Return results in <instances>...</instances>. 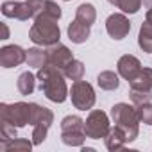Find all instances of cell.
<instances>
[{
  "label": "cell",
  "instance_id": "cell-25",
  "mask_svg": "<svg viewBox=\"0 0 152 152\" xmlns=\"http://www.w3.org/2000/svg\"><path fill=\"white\" fill-rule=\"evenodd\" d=\"M131 100L134 106H141V104H147L152 100V91H147V90H134L131 88Z\"/></svg>",
  "mask_w": 152,
  "mask_h": 152
},
{
  "label": "cell",
  "instance_id": "cell-22",
  "mask_svg": "<svg viewBox=\"0 0 152 152\" xmlns=\"http://www.w3.org/2000/svg\"><path fill=\"white\" fill-rule=\"evenodd\" d=\"M36 79L38 77H34L31 72H23L20 77H18V83H16L18 91L22 95H31L34 91V88H36Z\"/></svg>",
  "mask_w": 152,
  "mask_h": 152
},
{
  "label": "cell",
  "instance_id": "cell-10",
  "mask_svg": "<svg viewBox=\"0 0 152 152\" xmlns=\"http://www.w3.org/2000/svg\"><path fill=\"white\" fill-rule=\"evenodd\" d=\"M106 29H107V34L113 39H124L131 31V22L127 20L125 15L115 13L106 20Z\"/></svg>",
  "mask_w": 152,
  "mask_h": 152
},
{
  "label": "cell",
  "instance_id": "cell-8",
  "mask_svg": "<svg viewBox=\"0 0 152 152\" xmlns=\"http://www.w3.org/2000/svg\"><path fill=\"white\" fill-rule=\"evenodd\" d=\"M70 97H72V104L81 109V111H86V109H91L93 104H95V91H93V86L86 81H75L72 84V90H70Z\"/></svg>",
  "mask_w": 152,
  "mask_h": 152
},
{
  "label": "cell",
  "instance_id": "cell-12",
  "mask_svg": "<svg viewBox=\"0 0 152 152\" xmlns=\"http://www.w3.org/2000/svg\"><path fill=\"white\" fill-rule=\"evenodd\" d=\"M47 54H48V63L54 64V66H57L59 70H63V68L73 59L70 48L64 47L63 43H54V45H50V47L47 48Z\"/></svg>",
  "mask_w": 152,
  "mask_h": 152
},
{
  "label": "cell",
  "instance_id": "cell-17",
  "mask_svg": "<svg viewBox=\"0 0 152 152\" xmlns=\"http://www.w3.org/2000/svg\"><path fill=\"white\" fill-rule=\"evenodd\" d=\"M97 84L106 90V91H113L120 86V79H118V75L111 70H106V72H100L99 73V77H97Z\"/></svg>",
  "mask_w": 152,
  "mask_h": 152
},
{
  "label": "cell",
  "instance_id": "cell-11",
  "mask_svg": "<svg viewBox=\"0 0 152 152\" xmlns=\"http://www.w3.org/2000/svg\"><path fill=\"white\" fill-rule=\"evenodd\" d=\"M27 63V52L18 45H6L0 50V64L2 68H13Z\"/></svg>",
  "mask_w": 152,
  "mask_h": 152
},
{
  "label": "cell",
  "instance_id": "cell-14",
  "mask_svg": "<svg viewBox=\"0 0 152 152\" xmlns=\"http://www.w3.org/2000/svg\"><path fill=\"white\" fill-rule=\"evenodd\" d=\"M131 88L134 90H147L152 91V68H141L134 77L129 81Z\"/></svg>",
  "mask_w": 152,
  "mask_h": 152
},
{
  "label": "cell",
  "instance_id": "cell-24",
  "mask_svg": "<svg viewBox=\"0 0 152 152\" xmlns=\"http://www.w3.org/2000/svg\"><path fill=\"white\" fill-rule=\"evenodd\" d=\"M32 145H34V143L29 141V140L13 138V140H6V141H2V150H31Z\"/></svg>",
  "mask_w": 152,
  "mask_h": 152
},
{
  "label": "cell",
  "instance_id": "cell-23",
  "mask_svg": "<svg viewBox=\"0 0 152 152\" xmlns=\"http://www.w3.org/2000/svg\"><path fill=\"white\" fill-rule=\"evenodd\" d=\"M107 2L118 7L122 13H129V15L138 13L141 7V0H107Z\"/></svg>",
  "mask_w": 152,
  "mask_h": 152
},
{
  "label": "cell",
  "instance_id": "cell-18",
  "mask_svg": "<svg viewBox=\"0 0 152 152\" xmlns=\"http://www.w3.org/2000/svg\"><path fill=\"white\" fill-rule=\"evenodd\" d=\"M75 20H79L81 23L84 25H93L95 20H97V11L91 4H81L77 7V11H75Z\"/></svg>",
  "mask_w": 152,
  "mask_h": 152
},
{
  "label": "cell",
  "instance_id": "cell-21",
  "mask_svg": "<svg viewBox=\"0 0 152 152\" xmlns=\"http://www.w3.org/2000/svg\"><path fill=\"white\" fill-rule=\"evenodd\" d=\"M61 72L64 73V77H66V79L81 81V79H83V75H84V64H83L81 61H77V59H72V61H70Z\"/></svg>",
  "mask_w": 152,
  "mask_h": 152
},
{
  "label": "cell",
  "instance_id": "cell-29",
  "mask_svg": "<svg viewBox=\"0 0 152 152\" xmlns=\"http://www.w3.org/2000/svg\"><path fill=\"white\" fill-rule=\"evenodd\" d=\"M145 20L152 23V7H147V13H145Z\"/></svg>",
  "mask_w": 152,
  "mask_h": 152
},
{
  "label": "cell",
  "instance_id": "cell-15",
  "mask_svg": "<svg viewBox=\"0 0 152 152\" xmlns=\"http://www.w3.org/2000/svg\"><path fill=\"white\" fill-rule=\"evenodd\" d=\"M68 38L73 41V43H84L88 38H90V25H84L81 23L79 20H73L70 25H68Z\"/></svg>",
  "mask_w": 152,
  "mask_h": 152
},
{
  "label": "cell",
  "instance_id": "cell-1",
  "mask_svg": "<svg viewBox=\"0 0 152 152\" xmlns=\"http://www.w3.org/2000/svg\"><path fill=\"white\" fill-rule=\"evenodd\" d=\"M38 81H39V88L45 93V97L52 102H64L68 97V88L64 83V73L54 66V64H45L41 68H38Z\"/></svg>",
  "mask_w": 152,
  "mask_h": 152
},
{
  "label": "cell",
  "instance_id": "cell-13",
  "mask_svg": "<svg viewBox=\"0 0 152 152\" xmlns=\"http://www.w3.org/2000/svg\"><path fill=\"white\" fill-rule=\"evenodd\" d=\"M118 73L122 75L124 79H127V81H131L134 75L141 70V63H140V59L138 57H134V56H131V54H125V56H122L120 59H118Z\"/></svg>",
  "mask_w": 152,
  "mask_h": 152
},
{
  "label": "cell",
  "instance_id": "cell-28",
  "mask_svg": "<svg viewBox=\"0 0 152 152\" xmlns=\"http://www.w3.org/2000/svg\"><path fill=\"white\" fill-rule=\"evenodd\" d=\"M2 141H6V140H13V138H18L16 136V127L15 125H11V124H7V122H2Z\"/></svg>",
  "mask_w": 152,
  "mask_h": 152
},
{
  "label": "cell",
  "instance_id": "cell-27",
  "mask_svg": "<svg viewBox=\"0 0 152 152\" xmlns=\"http://www.w3.org/2000/svg\"><path fill=\"white\" fill-rule=\"evenodd\" d=\"M136 111H138L140 122H143L147 125H152V104L150 102L141 104V106H136Z\"/></svg>",
  "mask_w": 152,
  "mask_h": 152
},
{
  "label": "cell",
  "instance_id": "cell-7",
  "mask_svg": "<svg viewBox=\"0 0 152 152\" xmlns=\"http://www.w3.org/2000/svg\"><path fill=\"white\" fill-rule=\"evenodd\" d=\"M52 120H54V115L48 107L34 104V113H32V122H31V125H32V143L34 145H41L45 141Z\"/></svg>",
  "mask_w": 152,
  "mask_h": 152
},
{
  "label": "cell",
  "instance_id": "cell-3",
  "mask_svg": "<svg viewBox=\"0 0 152 152\" xmlns=\"http://www.w3.org/2000/svg\"><path fill=\"white\" fill-rule=\"evenodd\" d=\"M29 38L32 43L41 45V47H50L54 43H59L61 31H59L57 20L48 18V16H36L29 31Z\"/></svg>",
  "mask_w": 152,
  "mask_h": 152
},
{
  "label": "cell",
  "instance_id": "cell-19",
  "mask_svg": "<svg viewBox=\"0 0 152 152\" xmlns=\"http://www.w3.org/2000/svg\"><path fill=\"white\" fill-rule=\"evenodd\" d=\"M27 64L34 68H41L48 64V54L43 48H29L27 50Z\"/></svg>",
  "mask_w": 152,
  "mask_h": 152
},
{
  "label": "cell",
  "instance_id": "cell-5",
  "mask_svg": "<svg viewBox=\"0 0 152 152\" xmlns=\"http://www.w3.org/2000/svg\"><path fill=\"white\" fill-rule=\"evenodd\" d=\"M34 104L27 102H15V104H0V115L2 122H7L15 127H25L32 122Z\"/></svg>",
  "mask_w": 152,
  "mask_h": 152
},
{
  "label": "cell",
  "instance_id": "cell-31",
  "mask_svg": "<svg viewBox=\"0 0 152 152\" xmlns=\"http://www.w3.org/2000/svg\"><path fill=\"white\" fill-rule=\"evenodd\" d=\"M143 4H145V7H152V0H143Z\"/></svg>",
  "mask_w": 152,
  "mask_h": 152
},
{
  "label": "cell",
  "instance_id": "cell-26",
  "mask_svg": "<svg viewBox=\"0 0 152 152\" xmlns=\"http://www.w3.org/2000/svg\"><path fill=\"white\" fill-rule=\"evenodd\" d=\"M38 16H48V18L59 20V18H61V7H59L56 2H52V0H45V4H43V11H41Z\"/></svg>",
  "mask_w": 152,
  "mask_h": 152
},
{
  "label": "cell",
  "instance_id": "cell-2",
  "mask_svg": "<svg viewBox=\"0 0 152 152\" xmlns=\"http://www.w3.org/2000/svg\"><path fill=\"white\" fill-rule=\"evenodd\" d=\"M111 118L115 122L116 127H120L127 138V143L129 141H134L138 138V132H140V116H138V111L125 104V102H120V104H115L111 107Z\"/></svg>",
  "mask_w": 152,
  "mask_h": 152
},
{
  "label": "cell",
  "instance_id": "cell-4",
  "mask_svg": "<svg viewBox=\"0 0 152 152\" xmlns=\"http://www.w3.org/2000/svg\"><path fill=\"white\" fill-rule=\"evenodd\" d=\"M43 4L45 0H25V2H7L2 4V15L7 18H16V20H29V18H36L41 11H43Z\"/></svg>",
  "mask_w": 152,
  "mask_h": 152
},
{
  "label": "cell",
  "instance_id": "cell-20",
  "mask_svg": "<svg viewBox=\"0 0 152 152\" xmlns=\"http://www.w3.org/2000/svg\"><path fill=\"white\" fill-rule=\"evenodd\" d=\"M138 45L141 47L143 52H152V23L150 22H143V25L140 27V36H138Z\"/></svg>",
  "mask_w": 152,
  "mask_h": 152
},
{
  "label": "cell",
  "instance_id": "cell-30",
  "mask_svg": "<svg viewBox=\"0 0 152 152\" xmlns=\"http://www.w3.org/2000/svg\"><path fill=\"white\" fill-rule=\"evenodd\" d=\"M2 29H4V36H2V39H7V38H9V31H7L6 25H2Z\"/></svg>",
  "mask_w": 152,
  "mask_h": 152
},
{
  "label": "cell",
  "instance_id": "cell-16",
  "mask_svg": "<svg viewBox=\"0 0 152 152\" xmlns=\"http://www.w3.org/2000/svg\"><path fill=\"white\" fill-rule=\"evenodd\" d=\"M104 140H106V147H107V150H113V152L124 148L125 143H127V138H125L124 131H122L120 127H116V125L107 132V136H106Z\"/></svg>",
  "mask_w": 152,
  "mask_h": 152
},
{
  "label": "cell",
  "instance_id": "cell-6",
  "mask_svg": "<svg viewBox=\"0 0 152 152\" xmlns=\"http://www.w3.org/2000/svg\"><path fill=\"white\" fill-rule=\"evenodd\" d=\"M86 131H84V120L77 115H70L63 118L61 122V140L68 147H83L86 140Z\"/></svg>",
  "mask_w": 152,
  "mask_h": 152
},
{
  "label": "cell",
  "instance_id": "cell-9",
  "mask_svg": "<svg viewBox=\"0 0 152 152\" xmlns=\"http://www.w3.org/2000/svg\"><path fill=\"white\" fill-rule=\"evenodd\" d=\"M84 131H86V136L91 140L106 138L107 132L111 131V124H109L107 115L104 111H91L84 122Z\"/></svg>",
  "mask_w": 152,
  "mask_h": 152
}]
</instances>
